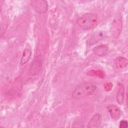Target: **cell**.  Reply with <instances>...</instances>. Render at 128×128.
Returning a JSON list of instances; mask_svg holds the SVG:
<instances>
[{
  "label": "cell",
  "instance_id": "obj_10",
  "mask_svg": "<svg viewBox=\"0 0 128 128\" xmlns=\"http://www.w3.org/2000/svg\"><path fill=\"white\" fill-rule=\"evenodd\" d=\"M101 116L99 114H94L88 124V128H98L100 126Z\"/></svg>",
  "mask_w": 128,
  "mask_h": 128
},
{
  "label": "cell",
  "instance_id": "obj_4",
  "mask_svg": "<svg viewBox=\"0 0 128 128\" xmlns=\"http://www.w3.org/2000/svg\"><path fill=\"white\" fill-rule=\"evenodd\" d=\"M42 64V60L40 58L39 56H38L32 62L28 70L29 74L30 76H36L38 74L40 70Z\"/></svg>",
  "mask_w": 128,
  "mask_h": 128
},
{
  "label": "cell",
  "instance_id": "obj_1",
  "mask_svg": "<svg viewBox=\"0 0 128 128\" xmlns=\"http://www.w3.org/2000/svg\"><path fill=\"white\" fill-rule=\"evenodd\" d=\"M96 90V86L90 82L85 81L79 84L72 94L74 100H80L92 95Z\"/></svg>",
  "mask_w": 128,
  "mask_h": 128
},
{
  "label": "cell",
  "instance_id": "obj_12",
  "mask_svg": "<svg viewBox=\"0 0 128 128\" xmlns=\"http://www.w3.org/2000/svg\"><path fill=\"white\" fill-rule=\"evenodd\" d=\"M32 51L29 48H25L22 52V56L20 59V64L21 65H24L26 64L30 60L32 56Z\"/></svg>",
  "mask_w": 128,
  "mask_h": 128
},
{
  "label": "cell",
  "instance_id": "obj_2",
  "mask_svg": "<svg viewBox=\"0 0 128 128\" xmlns=\"http://www.w3.org/2000/svg\"><path fill=\"white\" fill-rule=\"evenodd\" d=\"M76 22L83 30H90L96 26L98 23V16L96 14L86 13L78 18Z\"/></svg>",
  "mask_w": 128,
  "mask_h": 128
},
{
  "label": "cell",
  "instance_id": "obj_5",
  "mask_svg": "<svg viewBox=\"0 0 128 128\" xmlns=\"http://www.w3.org/2000/svg\"><path fill=\"white\" fill-rule=\"evenodd\" d=\"M122 28V22L120 19H116L114 20L112 28L111 33L113 37L116 38L120 36Z\"/></svg>",
  "mask_w": 128,
  "mask_h": 128
},
{
  "label": "cell",
  "instance_id": "obj_6",
  "mask_svg": "<svg viewBox=\"0 0 128 128\" xmlns=\"http://www.w3.org/2000/svg\"><path fill=\"white\" fill-rule=\"evenodd\" d=\"M106 36L105 33L102 31L96 32L87 41V44L88 45L92 46L97 43L99 41L102 40Z\"/></svg>",
  "mask_w": 128,
  "mask_h": 128
},
{
  "label": "cell",
  "instance_id": "obj_8",
  "mask_svg": "<svg viewBox=\"0 0 128 128\" xmlns=\"http://www.w3.org/2000/svg\"><path fill=\"white\" fill-rule=\"evenodd\" d=\"M114 66L118 70H122L126 67L128 60L123 56H118L114 61Z\"/></svg>",
  "mask_w": 128,
  "mask_h": 128
},
{
  "label": "cell",
  "instance_id": "obj_7",
  "mask_svg": "<svg viewBox=\"0 0 128 128\" xmlns=\"http://www.w3.org/2000/svg\"><path fill=\"white\" fill-rule=\"evenodd\" d=\"M108 110L111 116V118L114 120H118L121 116L120 109L116 105L110 104L107 106Z\"/></svg>",
  "mask_w": 128,
  "mask_h": 128
},
{
  "label": "cell",
  "instance_id": "obj_9",
  "mask_svg": "<svg viewBox=\"0 0 128 128\" xmlns=\"http://www.w3.org/2000/svg\"><path fill=\"white\" fill-rule=\"evenodd\" d=\"M117 92L116 95V99L118 103L120 104H122L124 99V89L123 84L118 82L117 85Z\"/></svg>",
  "mask_w": 128,
  "mask_h": 128
},
{
  "label": "cell",
  "instance_id": "obj_13",
  "mask_svg": "<svg viewBox=\"0 0 128 128\" xmlns=\"http://www.w3.org/2000/svg\"><path fill=\"white\" fill-rule=\"evenodd\" d=\"M119 127L120 128H126L128 127V122L126 120H122L120 122Z\"/></svg>",
  "mask_w": 128,
  "mask_h": 128
},
{
  "label": "cell",
  "instance_id": "obj_11",
  "mask_svg": "<svg viewBox=\"0 0 128 128\" xmlns=\"http://www.w3.org/2000/svg\"><path fill=\"white\" fill-rule=\"evenodd\" d=\"M108 48L106 45H100L96 46L93 49L94 53L100 56L106 55L108 52Z\"/></svg>",
  "mask_w": 128,
  "mask_h": 128
},
{
  "label": "cell",
  "instance_id": "obj_3",
  "mask_svg": "<svg viewBox=\"0 0 128 128\" xmlns=\"http://www.w3.org/2000/svg\"><path fill=\"white\" fill-rule=\"evenodd\" d=\"M30 2L32 8L38 14H44L48 10V4L46 0H34Z\"/></svg>",
  "mask_w": 128,
  "mask_h": 128
}]
</instances>
